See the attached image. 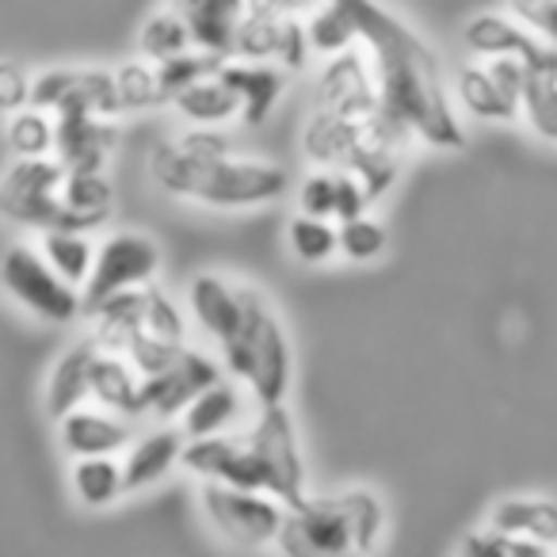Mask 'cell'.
Wrapping results in <instances>:
<instances>
[{
    "label": "cell",
    "instance_id": "6da1fadb",
    "mask_svg": "<svg viewBox=\"0 0 557 557\" xmlns=\"http://www.w3.org/2000/svg\"><path fill=\"white\" fill-rule=\"evenodd\" d=\"M367 47L379 115L435 149H462L466 131L443 62L382 0H341Z\"/></svg>",
    "mask_w": 557,
    "mask_h": 557
},
{
    "label": "cell",
    "instance_id": "7a4b0ae2",
    "mask_svg": "<svg viewBox=\"0 0 557 557\" xmlns=\"http://www.w3.org/2000/svg\"><path fill=\"white\" fill-rule=\"evenodd\" d=\"M218 363L252 394L260 409L287 405L295 386V348L271 298L252 283H240V318L218 344Z\"/></svg>",
    "mask_w": 557,
    "mask_h": 557
},
{
    "label": "cell",
    "instance_id": "3957f363",
    "mask_svg": "<svg viewBox=\"0 0 557 557\" xmlns=\"http://www.w3.org/2000/svg\"><path fill=\"white\" fill-rule=\"evenodd\" d=\"M65 164L58 157L12 161L0 176V218L35 237L50 230H73V218L62 202Z\"/></svg>",
    "mask_w": 557,
    "mask_h": 557
},
{
    "label": "cell",
    "instance_id": "277c9868",
    "mask_svg": "<svg viewBox=\"0 0 557 557\" xmlns=\"http://www.w3.org/2000/svg\"><path fill=\"white\" fill-rule=\"evenodd\" d=\"M0 290L24 313L47 325H73L85 313V295L70 287L32 245H12L0 256Z\"/></svg>",
    "mask_w": 557,
    "mask_h": 557
},
{
    "label": "cell",
    "instance_id": "5b68a950",
    "mask_svg": "<svg viewBox=\"0 0 557 557\" xmlns=\"http://www.w3.org/2000/svg\"><path fill=\"white\" fill-rule=\"evenodd\" d=\"M275 549L278 557H367L336 493H306L287 504Z\"/></svg>",
    "mask_w": 557,
    "mask_h": 557
},
{
    "label": "cell",
    "instance_id": "8992f818",
    "mask_svg": "<svg viewBox=\"0 0 557 557\" xmlns=\"http://www.w3.org/2000/svg\"><path fill=\"white\" fill-rule=\"evenodd\" d=\"M199 508H202V519L210 523V531H214L225 546L268 549V546H275L287 504H278L275 496H268V493H248V488L202 481Z\"/></svg>",
    "mask_w": 557,
    "mask_h": 557
},
{
    "label": "cell",
    "instance_id": "52a82bcc",
    "mask_svg": "<svg viewBox=\"0 0 557 557\" xmlns=\"http://www.w3.org/2000/svg\"><path fill=\"white\" fill-rule=\"evenodd\" d=\"M290 187V176L283 164L260 161V157L233 153L218 164H207L199 180L195 202L210 210H252L283 199Z\"/></svg>",
    "mask_w": 557,
    "mask_h": 557
},
{
    "label": "cell",
    "instance_id": "ba28073f",
    "mask_svg": "<svg viewBox=\"0 0 557 557\" xmlns=\"http://www.w3.org/2000/svg\"><path fill=\"white\" fill-rule=\"evenodd\" d=\"M161 275V248L141 230H115L96 240V268L85 283V310L123 290H146Z\"/></svg>",
    "mask_w": 557,
    "mask_h": 557
},
{
    "label": "cell",
    "instance_id": "9c48e42d",
    "mask_svg": "<svg viewBox=\"0 0 557 557\" xmlns=\"http://www.w3.org/2000/svg\"><path fill=\"white\" fill-rule=\"evenodd\" d=\"M248 443L260 455L263 470H268V496L278 504H295L306 496V458L302 440H298L295 417L287 405H271L260 409L252 428H245Z\"/></svg>",
    "mask_w": 557,
    "mask_h": 557
},
{
    "label": "cell",
    "instance_id": "30bf717a",
    "mask_svg": "<svg viewBox=\"0 0 557 557\" xmlns=\"http://www.w3.org/2000/svg\"><path fill=\"white\" fill-rule=\"evenodd\" d=\"M180 466L202 481L248 488V493H268V470H263L260 455H256L252 443H248L245 428L230 435H210V440L184 443Z\"/></svg>",
    "mask_w": 557,
    "mask_h": 557
},
{
    "label": "cell",
    "instance_id": "8fae6325",
    "mask_svg": "<svg viewBox=\"0 0 557 557\" xmlns=\"http://www.w3.org/2000/svg\"><path fill=\"white\" fill-rule=\"evenodd\" d=\"M218 379H225V371L214 356H207V351H199V348H184L169 371L153 374V379H141L146 417L180 420V412H184L202 389L214 386Z\"/></svg>",
    "mask_w": 557,
    "mask_h": 557
},
{
    "label": "cell",
    "instance_id": "7c38bea8",
    "mask_svg": "<svg viewBox=\"0 0 557 557\" xmlns=\"http://www.w3.org/2000/svg\"><path fill=\"white\" fill-rule=\"evenodd\" d=\"M318 111L351 119V123H371L379 115L374 73L363 50L351 47L336 58H325V70L318 77Z\"/></svg>",
    "mask_w": 557,
    "mask_h": 557
},
{
    "label": "cell",
    "instance_id": "4fadbf2b",
    "mask_svg": "<svg viewBox=\"0 0 557 557\" xmlns=\"http://www.w3.org/2000/svg\"><path fill=\"white\" fill-rule=\"evenodd\" d=\"M131 440H134L131 420L103 409V405H96V401L81 405V409L65 412V417L58 420V447L70 458H96V455L123 458Z\"/></svg>",
    "mask_w": 557,
    "mask_h": 557
},
{
    "label": "cell",
    "instance_id": "5bb4252c",
    "mask_svg": "<svg viewBox=\"0 0 557 557\" xmlns=\"http://www.w3.org/2000/svg\"><path fill=\"white\" fill-rule=\"evenodd\" d=\"M58 119L54 157L65 172H108V161L119 146V119H100L88 111H65Z\"/></svg>",
    "mask_w": 557,
    "mask_h": 557
},
{
    "label": "cell",
    "instance_id": "9a60e30c",
    "mask_svg": "<svg viewBox=\"0 0 557 557\" xmlns=\"http://www.w3.org/2000/svg\"><path fill=\"white\" fill-rule=\"evenodd\" d=\"M248 420V397L237 379H218L210 389H202L184 412H180L176 428L184 443L210 440V435H230L240 432Z\"/></svg>",
    "mask_w": 557,
    "mask_h": 557
},
{
    "label": "cell",
    "instance_id": "2e32d148",
    "mask_svg": "<svg viewBox=\"0 0 557 557\" xmlns=\"http://www.w3.org/2000/svg\"><path fill=\"white\" fill-rule=\"evenodd\" d=\"M184 455V435L180 428L161 424L153 432L131 440V447L123 450V478H126V496L131 493H146L157 481H164L172 470L180 466Z\"/></svg>",
    "mask_w": 557,
    "mask_h": 557
},
{
    "label": "cell",
    "instance_id": "e0dca14e",
    "mask_svg": "<svg viewBox=\"0 0 557 557\" xmlns=\"http://www.w3.org/2000/svg\"><path fill=\"white\" fill-rule=\"evenodd\" d=\"M455 103L473 115L478 123H519L523 119V100L496 81V73L485 62H470L455 77Z\"/></svg>",
    "mask_w": 557,
    "mask_h": 557
},
{
    "label": "cell",
    "instance_id": "ac0fdd59",
    "mask_svg": "<svg viewBox=\"0 0 557 557\" xmlns=\"http://www.w3.org/2000/svg\"><path fill=\"white\" fill-rule=\"evenodd\" d=\"M218 77L233 88V96L240 100V119L245 126H260L271 119V111L278 108L283 92H287V73L278 65H260V62H225L218 70Z\"/></svg>",
    "mask_w": 557,
    "mask_h": 557
},
{
    "label": "cell",
    "instance_id": "d6986e66",
    "mask_svg": "<svg viewBox=\"0 0 557 557\" xmlns=\"http://www.w3.org/2000/svg\"><path fill=\"white\" fill-rule=\"evenodd\" d=\"M96 341L85 336V341H73L70 348L58 356L54 371L47 379V412L50 420H62L65 412L81 409V405L92 401V359H96Z\"/></svg>",
    "mask_w": 557,
    "mask_h": 557
},
{
    "label": "cell",
    "instance_id": "ffe728a7",
    "mask_svg": "<svg viewBox=\"0 0 557 557\" xmlns=\"http://www.w3.org/2000/svg\"><path fill=\"white\" fill-rule=\"evenodd\" d=\"M187 313L210 341L222 344L240 318V283H230V278L214 275V271L195 275L191 287H187Z\"/></svg>",
    "mask_w": 557,
    "mask_h": 557
},
{
    "label": "cell",
    "instance_id": "44dd1931",
    "mask_svg": "<svg viewBox=\"0 0 557 557\" xmlns=\"http://www.w3.org/2000/svg\"><path fill=\"white\" fill-rule=\"evenodd\" d=\"M462 39L466 50L478 62H485V58H527L531 62L534 50L542 47L516 16H500V12H478V16H470L462 27Z\"/></svg>",
    "mask_w": 557,
    "mask_h": 557
},
{
    "label": "cell",
    "instance_id": "7402d4cb",
    "mask_svg": "<svg viewBox=\"0 0 557 557\" xmlns=\"http://www.w3.org/2000/svg\"><path fill=\"white\" fill-rule=\"evenodd\" d=\"M169 9L187 20L195 47L230 58L233 32L245 20V0H169Z\"/></svg>",
    "mask_w": 557,
    "mask_h": 557
},
{
    "label": "cell",
    "instance_id": "603a6c76",
    "mask_svg": "<svg viewBox=\"0 0 557 557\" xmlns=\"http://www.w3.org/2000/svg\"><path fill=\"white\" fill-rule=\"evenodd\" d=\"M92 401L103 409L119 412L126 420L146 417V401H141V374L131 367L126 356L115 351H96L92 359Z\"/></svg>",
    "mask_w": 557,
    "mask_h": 557
},
{
    "label": "cell",
    "instance_id": "cb8c5ba5",
    "mask_svg": "<svg viewBox=\"0 0 557 557\" xmlns=\"http://www.w3.org/2000/svg\"><path fill=\"white\" fill-rule=\"evenodd\" d=\"M485 527L504 539H539L557 549V504L549 496H504Z\"/></svg>",
    "mask_w": 557,
    "mask_h": 557
},
{
    "label": "cell",
    "instance_id": "d4e9b609",
    "mask_svg": "<svg viewBox=\"0 0 557 557\" xmlns=\"http://www.w3.org/2000/svg\"><path fill=\"white\" fill-rule=\"evenodd\" d=\"M363 131L367 123H351V119L313 108V115L306 119L302 131V149L318 169H344L348 157L359 149V141H363Z\"/></svg>",
    "mask_w": 557,
    "mask_h": 557
},
{
    "label": "cell",
    "instance_id": "484cf974",
    "mask_svg": "<svg viewBox=\"0 0 557 557\" xmlns=\"http://www.w3.org/2000/svg\"><path fill=\"white\" fill-rule=\"evenodd\" d=\"M70 488L77 504L92 511H103L126 496L123 458L96 455V458H70Z\"/></svg>",
    "mask_w": 557,
    "mask_h": 557
},
{
    "label": "cell",
    "instance_id": "4316f807",
    "mask_svg": "<svg viewBox=\"0 0 557 557\" xmlns=\"http://www.w3.org/2000/svg\"><path fill=\"white\" fill-rule=\"evenodd\" d=\"M62 202L73 218V230L92 233L115 210V187H111L108 172H65Z\"/></svg>",
    "mask_w": 557,
    "mask_h": 557
},
{
    "label": "cell",
    "instance_id": "83f0119b",
    "mask_svg": "<svg viewBox=\"0 0 557 557\" xmlns=\"http://www.w3.org/2000/svg\"><path fill=\"white\" fill-rule=\"evenodd\" d=\"M39 256L70 287L85 290L88 275L96 268V240L92 233H81V230H50L39 233Z\"/></svg>",
    "mask_w": 557,
    "mask_h": 557
},
{
    "label": "cell",
    "instance_id": "f1b7e54d",
    "mask_svg": "<svg viewBox=\"0 0 557 557\" xmlns=\"http://www.w3.org/2000/svg\"><path fill=\"white\" fill-rule=\"evenodd\" d=\"M176 115L187 126H230L240 119V100L222 77H207L172 100Z\"/></svg>",
    "mask_w": 557,
    "mask_h": 557
},
{
    "label": "cell",
    "instance_id": "f546056e",
    "mask_svg": "<svg viewBox=\"0 0 557 557\" xmlns=\"http://www.w3.org/2000/svg\"><path fill=\"white\" fill-rule=\"evenodd\" d=\"M4 146L16 161L54 157L58 149V119L42 108H24L4 119Z\"/></svg>",
    "mask_w": 557,
    "mask_h": 557
},
{
    "label": "cell",
    "instance_id": "4dcf8cb0",
    "mask_svg": "<svg viewBox=\"0 0 557 557\" xmlns=\"http://www.w3.org/2000/svg\"><path fill=\"white\" fill-rule=\"evenodd\" d=\"M138 50H141V58L153 65L169 62V58H180V54H187V50H195L191 27H187V20L180 16L176 9L164 4V9H157L153 16L141 24Z\"/></svg>",
    "mask_w": 557,
    "mask_h": 557
},
{
    "label": "cell",
    "instance_id": "1f68e13d",
    "mask_svg": "<svg viewBox=\"0 0 557 557\" xmlns=\"http://www.w3.org/2000/svg\"><path fill=\"white\" fill-rule=\"evenodd\" d=\"M202 169H207V164L191 161V157H187L184 149L176 146V138L161 141V146L153 149V157H149V176H153V184L161 187L164 195H172V199L195 202Z\"/></svg>",
    "mask_w": 557,
    "mask_h": 557
},
{
    "label": "cell",
    "instance_id": "d6a6232c",
    "mask_svg": "<svg viewBox=\"0 0 557 557\" xmlns=\"http://www.w3.org/2000/svg\"><path fill=\"white\" fill-rule=\"evenodd\" d=\"M287 248L295 252V260L310 263V268H321V263H333L341 256V233H336V222L329 218H310L298 210L287 222Z\"/></svg>",
    "mask_w": 557,
    "mask_h": 557
},
{
    "label": "cell",
    "instance_id": "836d02e7",
    "mask_svg": "<svg viewBox=\"0 0 557 557\" xmlns=\"http://www.w3.org/2000/svg\"><path fill=\"white\" fill-rule=\"evenodd\" d=\"M306 35H310V50L321 58H336L359 42L356 24H351L341 0H321L318 9L306 16Z\"/></svg>",
    "mask_w": 557,
    "mask_h": 557
},
{
    "label": "cell",
    "instance_id": "e575fe53",
    "mask_svg": "<svg viewBox=\"0 0 557 557\" xmlns=\"http://www.w3.org/2000/svg\"><path fill=\"white\" fill-rule=\"evenodd\" d=\"M230 62L222 54H210V50H187L180 58H169V62L157 65V85H161V103H172L180 92H187L191 85L207 77H218V70Z\"/></svg>",
    "mask_w": 557,
    "mask_h": 557
},
{
    "label": "cell",
    "instance_id": "d590c367",
    "mask_svg": "<svg viewBox=\"0 0 557 557\" xmlns=\"http://www.w3.org/2000/svg\"><path fill=\"white\" fill-rule=\"evenodd\" d=\"M336 496H341L344 511H348L351 527H356L359 549H363L367 557H374L382 539H386V504H382V496L363 485L344 488V493H336Z\"/></svg>",
    "mask_w": 557,
    "mask_h": 557
},
{
    "label": "cell",
    "instance_id": "8d00e7d4",
    "mask_svg": "<svg viewBox=\"0 0 557 557\" xmlns=\"http://www.w3.org/2000/svg\"><path fill=\"white\" fill-rule=\"evenodd\" d=\"M539 54V50H534ZM523 123L539 138L557 141V85L546 77L539 62H527V88H523Z\"/></svg>",
    "mask_w": 557,
    "mask_h": 557
},
{
    "label": "cell",
    "instance_id": "74e56055",
    "mask_svg": "<svg viewBox=\"0 0 557 557\" xmlns=\"http://www.w3.org/2000/svg\"><path fill=\"white\" fill-rule=\"evenodd\" d=\"M278 27H283V20H275V16H252V12H245V20H240L237 32H233L230 62L275 65Z\"/></svg>",
    "mask_w": 557,
    "mask_h": 557
},
{
    "label": "cell",
    "instance_id": "f35d334b",
    "mask_svg": "<svg viewBox=\"0 0 557 557\" xmlns=\"http://www.w3.org/2000/svg\"><path fill=\"white\" fill-rule=\"evenodd\" d=\"M115 88H119V103L126 111H149L161 108V85H157V65L146 58H134V62L115 65Z\"/></svg>",
    "mask_w": 557,
    "mask_h": 557
},
{
    "label": "cell",
    "instance_id": "ab89813d",
    "mask_svg": "<svg viewBox=\"0 0 557 557\" xmlns=\"http://www.w3.org/2000/svg\"><path fill=\"white\" fill-rule=\"evenodd\" d=\"M341 233V256L348 263H374L386 256L389 248V233L379 218L363 214V218H351V222H341L336 225Z\"/></svg>",
    "mask_w": 557,
    "mask_h": 557
},
{
    "label": "cell",
    "instance_id": "60d3db41",
    "mask_svg": "<svg viewBox=\"0 0 557 557\" xmlns=\"http://www.w3.org/2000/svg\"><path fill=\"white\" fill-rule=\"evenodd\" d=\"M146 333L161 336V341H172V344H184V336H187L184 310H180L176 298L164 295L157 283L146 287Z\"/></svg>",
    "mask_w": 557,
    "mask_h": 557
},
{
    "label": "cell",
    "instance_id": "b9f144b4",
    "mask_svg": "<svg viewBox=\"0 0 557 557\" xmlns=\"http://www.w3.org/2000/svg\"><path fill=\"white\" fill-rule=\"evenodd\" d=\"M176 146L199 164H218L237 153V146H233V138L225 134V126H187L176 138Z\"/></svg>",
    "mask_w": 557,
    "mask_h": 557
},
{
    "label": "cell",
    "instance_id": "7bdbcfd3",
    "mask_svg": "<svg viewBox=\"0 0 557 557\" xmlns=\"http://www.w3.org/2000/svg\"><path fill=\"white\" fill-rule=\"evenodd\" d=\"M184 348L187 344H172V341H161V336H153V333H141L138 341L131 344L126 359H131V367L141 374V379H153V374L169 371Z\"/></svg>",
    "mask_w": 557,
    "mask_h": 557
},
{
    "label": "cell",
    "instance_id": "ee69618b",
    "mask_svg": "<svg viewBox=\"0 0 557 557\" xmlns=\"http://www.w3.org/2000/svg\"><path fill=\"white\" fill-rule=\"evenodd\" d=\"M508 16H516L542 47H557V0H508Z\"/></svg>",
    "mask_w": 557,
    "mask_h": 557
},
{
    "label": "cell",
    "instance_id": "f6af8a7d",
    "mask_svg": "<svg viewBox=\"0 0 557 557\" xmlns=\"http://www.w3.org/2000/svg\"><path fill=\"white\" fill-rule=\"evenodd\" d=\"M333 191H336V172L333 169H313L298 184V210L310 218H329L333 222Z\"/></svg>",
    "mask_w": 557,
    "mask_h": 557
},
{
    "label": "cell",
    "instance_id": "bcb514c9",
    "mask_svg": "<svg viewBox=\"0 0 557 557\" xmlns=\"http://www.w3.org/2000/svg\"><path fill=\"white\" fill-rule=\"evenodd\" d=\"M310 58H313V50H310V35H306V20H283V27H278L275 65L283 73H298L310 65Z\"/></svg>",
    "mask_w": 557,
    "mask_h": 557
},
{
    "label": "cell",
    "instance_id": "7dc6e473",
    "mask_svg": "<svg viewBox=\"0 0 557 557\" xmlns=\"http://www.w3.org/2000/svg\"><path fill=\"white\" fill-rule=\"evenodd\" d=\"M336 172V191H333V222H351V218L371 214V195L367 187L351 176L348 169H333Z\"/></svg>",
    "mask_w": 557,
    "mask_h": 557
},
{
    "label": "cell",
    "instance_id": "c3c4849f",
    "mask_svg": "<svg viewBox=\"0 0 557 557\" xmlns=\"http://www.w3.org/2000/svg\"><path fill=\"white\" fill-rule=\"evenodd\" d=\"M32 73L20 62H0V119L32 108Z\"/></svg>",
    "mask_w": 557,
    "mask_h": 557
},
{
    "label": "cell",
    "instance_id": "681fc988",
    "mask_svg": "<svg viewBox=\"0 0 557 557\" xmlns=\"http://www.w3.org/2000/svg\"><path fill=\"white\" fill-rule=\"evenodd\" d=\"M321 0H245V12L275 20H306Z\"/></svg>",
    "mask_w": 557,
    "mask_h": 557
},
{
    "label": "cell",
    "instance_id": "f907efd6",
    "mask_svg": "<svg viewBox=\"0 0 557 557\" xmlns=\"http://www.w3.org/2000/svg\"><path fill=\"white\" fill-rule=\"evenodd\" d=\"M462 557H508V539L493 527H478L462 539Z\"/></svg>",
    "mask_w": 557,
    "mask_h": 557
},
{
    "label": "cell",
    "instance_id": "816d5d0a",
    "mask_svg": "<svg viewBox=\"0 0 557 557\" xmlns=\"http://www.w3.org/2000/svg\"><path fill=\"white\" fill-rule=\"evenodd\" d=\"M508 557H554V546L539 539H508Z\"/></svg>",
    "mask_w": 557,
    "mask_h": 557
},
{
    "label": "cell",
    "instance_id": "f5cc1de1",
    "mask_svg": "<svg viewBox=\"0 0 557 557\" xmlns=\"http://www.w3.org/2000/svg\"><path fill=\"white\" fill-rule=\"evenodd\" d=\"M554 557H557V549H554Z\"/></svg>",
    "mask_w": 557,
    "mask_h": 557
}]
</instances>
